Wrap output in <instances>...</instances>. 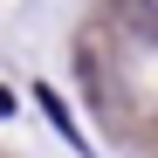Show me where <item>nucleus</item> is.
<instances>
[{
	"mask_svg": "<svg viewBox=\"0 0 158 158\" xmlns=\"http://www.w3.org/2000/svg\"><path fill=\"white\" fill-rule=\"evenodd\" d=\"M117 21L131 28V41L158 48V0H117Z\"/></svg>",
	"mask_w": 158,
	"mask_h": 158,
	"instance_id": "nucleus-1",
	"label": "nucleus"
},
{
	"mask_svg": "<svg viewBox=\"0 0 158 158\" xmlns=\"http://www.w3.org/2000/svg\"><path fill=\"white\" fill-rule=\"evenodd\" d=\"M35 103L48 110V124H55V131H62V138H69L76 151H89V138H83V131H76V117H69V103L55 96V83H41V89H35Z\"/></svg>",
	"mask_w": 158,
	"mask_h": 158,
	"instance_id": "nucleus-2",
	"label": "nucleus"
},
{
	"mask_svg": "<svg viewBox=\"0 0 158 158\" xmlns=\"http://www.w3.org/2000/svg\"><path fill=\"white\" fill-rule=\"evenodd\" d=\"M7 110H14V96H7V89H0V117H7Z\"/></svg>",
	"mask_w": 158,
	"mask_h": 158,
	"instance_id": "nucleus-3",
	"label": "nucleus"
}]
</instances>
